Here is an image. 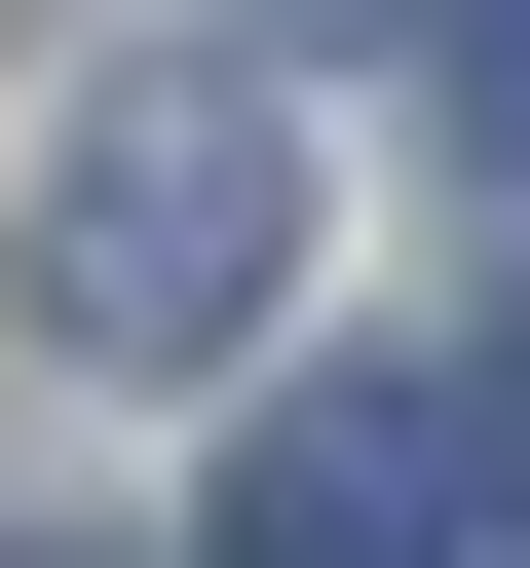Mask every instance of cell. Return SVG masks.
<instances>
[{
	"label": "cell",
	"mask_w": 530,
	"mask_h": 568,
	"mask_svg": "<svg viewBox=\"0 0 530 568\" xmlns=\"http://www.w3.org/2000/svg\"><path fill=\"white\" fill-rule=\"evenodd\" d=\"M265 265H304V152H265L227 77H114V114L39 152V342H77V379H227Z\"/></svg>",
	"instance_id": "6da1fadb"
},
{
	"label": "cell",
	"mask_w": 530,
	"mask_h": 568,
	"mask_svg": "<svg viewBox=\"0 0 530 568\" xmlns=\"http://www.w3.org/2000/svg\"><path fill=\"white\" fill-rule=\"evenodd\" d=\"M227 568H530V379H342L227 493Z\"/></svg>",
	"instance_id": "7a4b0ae2"
},
{
	"label": "cell",
	"mask_w": 530,
	"mask_h": 568,
	"mask_svg": "<svg viewBox=\"0 0 530 568\" xmlns=\"http://www.w3.org/2000/svg\"><path fill=\"white\" fill-rule=\"evenodd\" d=\"M455 114H492V190H530V0H492V39H455Z\"/></svg>",
	"instance_id": "3957f363"
},
{
	"label": "cell",
	"mask_w": 530,
	"mask_h": 568,
	"mask_svg": "<svg viewBox=\"0 0 530 568\" xmlns=\"http://www.w3.org/2000/svg\"><path fill=\"white\" fill-rule=\"evenodd\" d=\"M265 39H417V0H265Z\"/></svg>",
	"instance_id": "277c9868"
}]
</instances>
